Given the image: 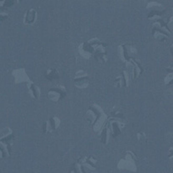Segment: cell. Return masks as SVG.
<instances>
[{
	"label": "cell",
	"instance_id": "1",
	"mask_svg": "<svg viewBox=\"0 0 173 173\" xmlns=\"http://www.w3.org/2000/svg\"><path fill=\"white\" fill-rule=\"evenodd\" d=\"M57 77V75H56V72L55 71H53V72H51V77H48L47 76V78H49V79H54V78H56Z\"/></svg>",
	"mask_w": 173,
	"mask_h": 173
},
{
	"label": "cell",
	"instance_id": "2",
	"mask_svg": "<svg viewBox=\"0 0 173 173\" xmlns=\"http://www.w3.org/2000/svg\"><path fill=\"white\" fill-rule=\"evenodd\" d=\"M13 3H14V1H9V0H8L5 3H4V5L5 6H11L13 5Z\"/></svg>",
	"mask_w": 173,
	"mask_h": 173
}]
</instances>
